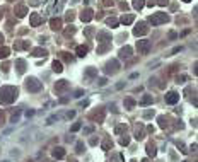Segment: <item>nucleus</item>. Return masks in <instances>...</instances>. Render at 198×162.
Returning <instances> with one entry per match:
<instances>
[{
    "label": "nucleus",
    "instance_id": "f257e3e1",
    "mask_svg": "<svg viewBox=\"0 0 198 162\" xmlns=\"http://www.w3.org/2000/svg\"><path fill=\"white\" fill-rule=\"evenodd\" d=\"M167 16L166 14H162V12H159V14H154V16H150V22L154 24V26H159V24H164V22H167Z\"/></svg>",
    "mask_w": 198,
    "mask_h": 162
},
{
    "label": "nucleus",
    "instance_id": "f03ea898",
    "mask_svg": "<svg viewBox=\"0 0 198 162\" xmlns=\"http://www.w3.org/2000/svg\"><path fill=\"white\" fill-rule=\"evenodd\" d=\"M137 48H138V51H140V53H147V50L150 48V41H147V39L138 41V43H137Z\"/></svg>",
    "mask_w": 198,
    "mask_h": 162
},
{
    "label": "nucleus",
    "instance_id": "7ed1b4c3",
    "mask_svg": "<svg viewBox=\"0 0 198 162\" xmlns=\"http://www.w3.org/2000/svg\"><path fill=\"white\" fill-rule=\"evenodd\" d=\"M147 31H149L147 26H145L144 22H140V24L133 29V34H135V36H142V34H147Z\"/></svg>",
    "mask_w": 198,
    "mask_h": 162
},
{
    "label": "nucleus",
    "instance_id": "20e7f679",
    "mask_svg": "<svg viewBox=\"0 0 198 162\" xmlns=\"http://www.w3.org/2000/svg\"><path fill=\"white\" fill-rule=\"evenodd\" d=\"M178 99H180V97H178V94H176V92H169V94H167V97H166V101H167L169 104H174Z\"/></svg>",
    "mask_w": 198,
    "mask_h": 162
},
{
    "label": "nucleus",
    "instance_id": "39448f33",
    "mask_svg": "<svg viewBox=\"0 0 198 162\" xmlns=\"http://www.w3.org/2000/svg\"><path fill=\"white\" fill-rule=\"evenodd\" d=\"M80 19H82V21H86V22H89L90 19H92V10H90V9H87L86 12H82Z\"/></svg>",
    "mask_w": 198,
    "mask_h": 162
},
{
    "label": "nucleus",
    "instance_id": "423d86ee",
    "mask_svg": "<svg viewBox=\"0 0 198 162\" xmlns=\"http://www.w3.org/2000/svg\"><path fill=\"white\" fill-rule=\"evenodd\" d=\"M50 24H51V29H55V31L62 27V21H60V19H51V22H50Z\"/></svg>",
    "mask_w": 198,
    "mask_h": 162
},
{
    "label": "nucleus",
    "instance_id": "0eeeda50",
    "mask_svg": "<svg viewBox=\"0 0 198 162\" xmlns=\"http://www.w3.org/2000/svg\"><path fill=\"white\" fill-rule=\"evenodd\" d=\"M130 53H132V48H130V46H126V48H123V50L120 51V56H121V58H128Z\"/></svg>",
    "mask_w": 198,
    "mask_h": 162
},
{
    "label": "nucleus",
    "instance_id": "6e6552de",
    "mask_svg": "<svg viewBox=\"0 0 198 162\" xmlns=\"http://www.w3.org/2000/svg\"><path fill=\"white\" fill-rule=\"evenodd\" d=\"M26 12H27V10H26V7H22V5H19L17 9H16L17 17H24V16H26Z\"/></svg>",
    "mask_w": 198,
    "mask_h": 162
},
{
    "label": "nucleus",
    "instance_id": "1a4fd4ad",
    "mask_svg": "<svg viewBox=\"0 0 198 162\" xmlns=\"http://www.w3.org/2000/svg\"><path fill=\"white\" fill-rule=\"evenodd\" d=\"M39 22H41V17H39L38 14H33V16H31V24H33V26H38Z\"/></svg>",
    "mask_w": 198,
    "mask_h": 162
},
{
    "label": "nucleus",
    "instance_id": "9d476101",
    "mask_svg": "<svg viewBox=\"0 0 198 162\" xmlns=\"http://www.w3.org/2000/svg\"><path fill=\"white\" fill-rule=\"evenodd\" d=\"M121 22L126 24V26H128V24H132V22H133V16H123V17H121Z\"/></svg>",
    "mask_w": 198,
    "mask_h": 162
},
{
    "label": "nucleus",
    "instance_id": "9b49d317",
    "mask_svg": "<svg viewBox=\"0 0 198 162\" xmlns=\"http://www.w3.org/2000/svg\"><path fill=\"white\" fill-rule=\"evenodd\" d=\"M86 53H87V48H86V46H79V48H77V55H79V56H84Z\"/></svg>",
    "mask_w": 198,
    "mask_h": 162
},
{
    "label": "nucleus",
    "instance_id": "f8f14e48",
    "mask_svg": "<svg viewBox=\"0 0 198 162\" xmlns=\"http://www.w3.org/2000/svg\"><path fill=\"white\" fill-rule=\"evenodd\" d=\"M53 70H55V72H62V70H63V68H62V63H60V62H56V60L53 62Z\"/></svg>",
    "mask_w": 198,
    "mask_h": 162
},
{
    "label": "nucleus",
    "instance_id": "ddd939ff",
    "mask_svg": "<svg viewBox=\"0 0 198 162\" xmlns=\"http://www.w3.org/2000/svg\"><path fill=\"white\" fill-rule=\"evenodd\" d=\"M144 0H133V7H135V9H142V7H144Z\"/></svg>",
    "mask_w": 198,
    "mask_h": 162
},
{
    "label": "nucleus",
    "instance_id": "4468645a",
    "mask_svg": "<svg viewBox=\"0 0 198 162\" xmlns=\"http://www.w3.org/2000/svg\"><path fill=\"white\" fill-rule=\"evenodd\" d=\"M9 56V48H0V58H7Z\"/></svg>",
    "mask_w": 198,
    "mask_h": 162
},
{
    "label": "nucleus",
    "instance_id": "2eb2a0df",
    "mask_svg": "<svg viewBox=\"0 0 198 162\" xmlns=\"http://www.w3.org/2000/svg\"><path fill=\"white\" fill-rule=\"evenodd\" d=\"M46 51L45 50H34V56H45Z\"/></svg>",
    "mask_w": 198,
    "mask_h": 162
},
{
    "label": "nucleus",
    "instance_id": "dca6fc26",
    "mask_svg": "<svg viewBox=\"0 0 198 162\" xmlns=\"http://www.w3.org/2000/svg\"><path fill=\"white\" fill-rule=\"evenodd\" d=\"M55 157H63V152H62V148H55Z\"/></svg>",
    "mask_w": 198,
    "mask_h": 162
},
{
    "label": "nucleus",
    "instance_id": "f3484780",
    "mask_svg": "<svg viewBox=\"0 0 198 162\" xmlns=\"http://www.w3.org/2000/svg\"><path fill=\"white\" fill-rule=\"evenodd\" d=\"M108 24L114 27V26H118V21H116V19H108Z\"/></svg>",
    "mask_w": 198,
    "mask_h": 162
},
{
    "label": "nucleus",
    "instance_id": "a211bd4d",
    "mask_svg": "<svg viewBox=\"0 0 198 162\" xmlns=\"http://www.w3.org/2000/svg\"><path fill=\"white\" fill-rule=\"evenodd\" d=\"M157 3H159V5H166V3H167V0H159Z\"/></svg>",
    "mask_w": 198,
    "mask_h": 162
},
{
    "label": "nucleus",
    "instance_id": "6ab92c4d",
    "mask_svg": "<svg viewBox=\"0 0 198 162\" xmlns=\"http://www.w3.org/2000/svg\"><path fill=\"white\" fill-rule=\"evenodd\" d=\"M2 41H3V36H2V34H0V43H2Z\"/></svg>",
    "mask_w": 198,
    "mask_h": 162
},
{
    "label": "nucleus",
    "instance_id": "aec40b11",
    "mask_svg": "<svg viewBox=\"0 0 198 162\" xmlns=\"http://www.w3.org/2000/svg\"><path fill=\"white\" fill-rule=\"evenodd\" d=\"M3 162H10V161H3Z\"/></svg>",
    "mask_w": 198,
    "mask_h": 162
},
{
    "label": "nucleus",
    "instance_id": "412c9836",
    "mask_svg": "<svg viewBox=\"0 0 198 162\" xmlns=\"http://www.w3.org/2000/svg\"><path fill=\"white\" fill-rule=\"evenodd\" d=\"M184 2H190V0H184Z\"/></svg>",
    "mask_w": 198,
    "mask_h": 162
}]
</instances>
